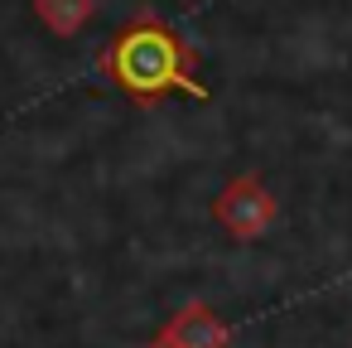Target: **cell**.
Here are the masks:
<instances>
[{
  "label": "cell",
  "instance_id": "1",
  "mask_svg": "<svg viewBox=\"0 0 352 348\" xmlns=\"http://www.w3.org/2000/svg\"><path fill=\"white\" fill-rule=\"evenodd\" d=\"M102 73L140 107H155L174 92H184L193 102L212 97V88L198 78L193 44L160 15H140L126 30H116V39L102 49Z\"/></svg>",
  "mask_w": 352,
  "mask_h": 348
},
{
  "label": "cell",
  "instance_id": "2",
  "mask_svg": "<svg viewBox=\"0 0 352 348\" xmlns=\"http://www.w3.org/2000/svg\"><path fill=\"white\" fill-rule=\"evenodd\" d=\"M275 218H280V203H275V194H270V184H265L261 174H236V179H227L222 194L212 198V223H217L227 237H236V242L265 237V232L275 227Z\"/></svg>",
  "mask_w": 352,
  "mask_h": 348
},
{
  "label": "cell",
  "instance_id": "3",
  "mask_svg": "<svg viewBox=\"0 0 352 348\" xmlns=\"http://www.w3.org/2000/svg\"><path fill=\"white\" fill-rule=\"evenodd\" d=\"M169 343H179V348H227L232 343V329L203 305V300H188L184 309H174V319L160 329Z\"/></svg>",
  "mask_w": 352,
  "mask_h": 348
},
{
  "label": "cell",
  "instance_id": "4",
  "mask_svg": "<svg viewBox=\"0 0 352 348\" xmlns=\"http://www.w3.org/2000/svg\"><path fill=\"white\" fill-rule=\"evenodd\" d=\"M30 6H34V20H39L49 34H58V39L82 34L87 20L97 15V0H30Z\"/></svg>",
  "mask_w": 352,
  "mask_h": 348
},
{
  "label": "cell",
  "instance_id": "5",
  "mask_svg": "<svg viewBox=\"0 0 352 348\" xmlns=\"http://www.w3.org/2000/svg\"><path fill=\"white\" fill-rule=\"evenodd\" d=\"M145 348H179V343H169V338H164V334H155V338H150V343H145Z\"/></svg>",
  "mask_w": 352,
  "mask_h": 348
}]
</instances>
